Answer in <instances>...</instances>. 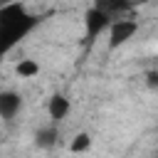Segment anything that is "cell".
Wrapping results in <instances>:
<instances>
[{"mask_svg": "<svg viewBox=\"0 0 158 158\" xmlns=\"http://www.w3.org/2000/svg\"><path fill=\"white\" fill-rule=\"evenodd\" d=\"M89 146H91V136L81 131V133H77V136L72 138V143H69V151H72V153H84Z\"/></svg>", "mask_w": 158, "mask_h": 158, "instance_id": "9c48e42d", "label": "cell"}, {"mask_svg": "<svg viewBox=\"0 0 158 158\" xmlns=\"http://www.w3.org/2000/svg\"><path fill=\"white\" fill-rule=\"evenodd\" d=\"M7 2H15V0H0V5H7Z\"/></svg>", "mask_w": 158, "mask_h": 158, "instance_id": "8fae6325", "label": "cell"}, {"mask_svg": "<svg viewBox=\"0 0 158 158\" xmlns=\"http://www.w3.org/2000/svg\"><path fill=\"white\" fill-rule=\"evenodd\" d=\"M37 74H40V64H37L35 59H20V62H17V77L32 79V77H37Z\"/></svg>", "mask_w": 158, "mask_h": 158, "instance_id": "ba28073f", "label": "cell"}, {"mask_svg": "<svg viewBox=\"0 0 158 158\" xmlns=\"http://www.w3.org/2000/svg\"><path fill=\"white\" fill-rule=\"evenodd\" d=\"M22 109V96L17 91H0V118L10 121Z\"/></svg>", "mask_w": 158, "mask_h": 158, "instance_id": "5b68a950", "label": "cell"}, {"mask_svg": "<svg viewBox=\"0 0 158 158\" xmlns=\"http://www.w3.org/2000/svg\"><path fill=\"white\" fill-rule=\"evenodd\" d=\"M69 109H72V104H69V99H67V96H62V94H54V96L49 99V106H47L49 118H52L54 123H57V121H62V118H67Z\"/></svg>", "mask_w": 158, "mask_h": 158, "instance_id": "8992f818", "label": "cell"}, {"mask_svg": "<svg viewBox=\"0 0 158 158\" xmlns=\"http://www.w3.org/2000/svg\"><path fill=\"white\" fill-rule=\"evenodd\" d=\"M106 30H109V47L116 49V47L126 44V42L136 35L138 22H136V20H128V17H118V20H111V25H109Z\"/></svg>", "mask_w": 158, "mask_h": 158, "instance_id": "7a4b0ae2", "label": "cell"}, {"mask_svg": "<svg viewBox=\"0 0 158 158\" xmlns=\"http://www.w3.org/2000/svg\"><path fill=\"white\" fill-rule=\"evenodd\" d=\"M37 25H40V17L30 15L20 0L7 2V5H0V57L7 54Z\"/></svg>", "mask_w": 158, "mask_h": 158, "instance_id": "6da1fadb", "label": "cell"}, {"mask_svg": "<svg viewBox=\"0 0 158 158\" xmlns=\"http://www.w3.org/2000/svg\"><path fill=\"white\" fill-rule=\"evenodd\" d=\"M84 25H86V37L94 40V37H99V35L111 25V17L104 15L101 10L91 7V10H86V15H84Z\"/></svg>", "mask_w": 158, "mask_h": 158, "instance_id": "3957f363", "label": "cell"}, {"mask_svg": "<svg viewBox=\"0 0 158 158\" xmlns=\"http://www.w3.org/2000/svg\"><path fill=\"white\" fill-rule=\"evenodd\" d=\"M57 138H59V131H57L54 123H52V126H44V128H40V131L35 133V143H37L40 148H52V146L57 143Z\"/></svg>", "mask_w": 158, "mask_h": 158, "instance_id": "52a82bcc", "label": "cell"}, {"mask_svg": "<svg viewBox=\"0 0 158 158\" xmlns=\"http://www.w3.org/2000/svg\"><path fill=\"white\" fill-rule=\"evenodd\" d=\"M148 84H151V86H156V72H151V74H148Z\"/></svg>", "mask_w": 158, "mask_h": 158, "instance_id": "30bf717a", "label": "cell"}, {"mask_svg": "<svg viewBox=\"0 0 158 158\" xmlns=\"http://www.w3.org/2000/svg\"><path fill=\"white\" fill-rule=\"evenodd\" d=\"M94 7L101 10L104 15H109L111 20H118V17H126L133 10V2L131 0H96Z\"/></svg>", "mask_w": 158, "mask_h": 158, "instance_id": "277c9868", "label": "cell"}]
</instances>
